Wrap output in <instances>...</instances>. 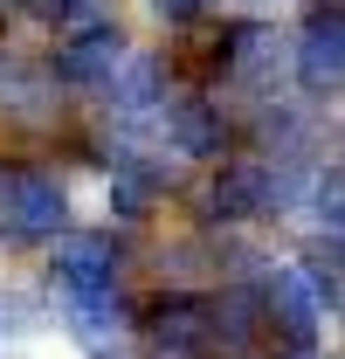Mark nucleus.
<instances>
[{
    "mask_svg": "<svg viewBox=\"0 0 345 359\" xmlns=\"http://www.w3.org/2000/svg\"><path fill=\"white\" fill-rule=\"evenodd\" d=\"M131 62V42H125V28H76L69 42L48 55V76L55 83H69V90H104L118 69Z\"/></svg>",
    "mask_w": 345,
    "mask_h": 359,
    "instance_id": "obj_5",
    "label": "nucleus"
},
{
    "mask_svg": "<svg viewBox=\"0 0 345 359\" xmlns=\"http://www.w3.org/2000/svg\"><path fill=\"white\" fill-rule=\"evenodd\" d=\"M256 297H262V318H269V339L283 353H318V332L332 311H325V290L304 263H262Z\"/></svg>",
    "mask_w": 345,
    "mask_h": 359,
    "instance_id": "obj_2",
    "label": "nucleus"
},
{
    "mask_svg": "<svg viewBox=\"0 0 345 359\" xmlns=\"http://www.w3.org/2000/svg\"><path fill=\"white\" fill-rule=\"evenodd\" d=\"M152 7H159L166 21H208V14H215L221 0H152Z\"/></svg>",
    "mask_w": 345,
    "mask_h": 359,
    "instance_id": "obj_8",
    "label": "nucleus"
},
{
    "mask_svg": "<svg viewBox=\"0 0 345 359\" xmlns=\"http://www.w3.org/2000/svg\"><path fill=\"white\" fill-rule=\"evenodd\" d=\"M0 318H7V297H0Z\"/></svg>",
    "mask_w": 345,
    "mask_h": 359,
    "instance_id": "obj_9",
    "label": "nucleus"
},
{
    "mask_svg": "<svg viewBox=\"0 0 345 359\" xmlns=\"http://www.w3.org/2000/svg\"><path fill=\"white\" fill-rule=\"evenodd\" d=\"M166 180H172V166H159L152 152L111 159V215L118 222H152L159 201H166Z\"/></svg>",
    "mask_w": 345,
    "mask_h": 359,
    "instance_id": "obj_7",
    "label": "nucleus"
},
{
    "mask_svg": "<svg viewBox=\"0 0 345 359\" xmlns=\"http://www.w3.org/2000/svg\"><path fill=\"white\" fill-rule=\"evenodd\" d=\"M69 228V194L48 166H0V242L35 249Z\"/></svg>",
    "mask_w": 345,
    "mask_h": 359,
    "instance_id": "obj_1",
    "label": "nucleus"
},
{
    "mask_svg": "<svg viewBox=\"0 0 345 359\" xmlns=\"http://www.w3.org/2000/svg\"><path fill=\"white\" fill-rule=\"evenodd\" d=\"M290 62H297L304 90H345V7H318L304 21Z\"/></svg>",
    "mask_w": 345,
    "mask_h": 359,
    "instance_id": "obj_6",
    "label": "nucleus"
},
{
    "mask_svg": "<svg viewBox=\"0 0 345 359\" xmlns=\"http://www.w3.org/2000/svg\"><path fill=\"white\" fill-rule=\"evenodd\" d=\"M48 283H55V304H104V297H118V249H111V235H62L55 256H48Z\"/></svg>",
    "mask_w": 345,
    "mask_h": 359,
    "instance_id": "obj_4",
    "label": "nucleus"
},
{
    "mask_svg": "<svg viewBox=\"0 0 345 359\" xmlns=\"http://www.w3.org/2000/svg\"><path fill=\"white\" fill-rule=\"evenodd\" d=\"M276 201H283V159L242 152V159H221V166H215L208 194H201V222H215V228L262 222Z\"/></svg>",
    "mask_w": 345,
    "mask_h": 359,
    "instance_id": "obj_3",
    "label": "nucleus"
}]
</instances>
